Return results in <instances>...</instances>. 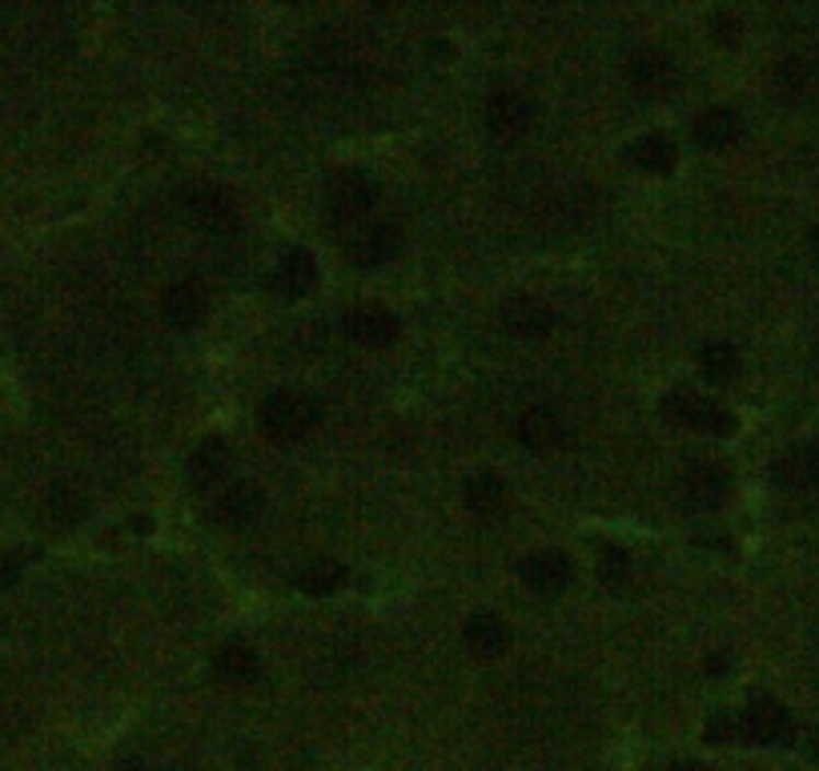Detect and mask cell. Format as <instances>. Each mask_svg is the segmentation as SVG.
<instances>
[{
    "label": "cell",
    "instance_id": "cell-1",
    "mask_svg": "<svg viewBox=\"0 0 819 771\" xmlns=\"http://www.w3.org/2000/svg\"><path fill=\"white\" fill-rule=\"evenodd\" d=\"M318 402H313L305 390H274V394L262 402V426L269 438H281V442H293V438H305V434L318 426Z\"/></svg>",
    "mask_w": 819,
    "mask_h": 771
},
{
    "label": "cell",
    "instance_id": "cell-2",
    "mask_svg": "<svg viewBox=\"0 0 819 771\" xmlns=\"http://www.w3.org/2000/svg\"><path fill=\"white\" fill-rule=\"evenodd\" d=\"M373 205H378V181L366 169L337 173L330 181V189H325V214H330L334 226H349V229L361 226Z\"/></svg>",
    "mask_w": 819,
    "mask_h": 771
},
{
    "label": "cell",
    "instance_id": "cell-3",
    "mask_svg": "<svg viewBox=\"0 0 819 771\" xmlns=\"http://www.w3.org/2000/svg\"><path fill=\"white\" fill-rule=\"evenodd\" d=\"M662 414L674 418L679 426H691V430H699V434H719V438L735 434L731 410L719 406L715 398L687 390V386H679V390H671V394L662 398Z\"/></svg>",
    "mask_w": 819,
    "mask_h": 771
},
{
    "label": "cell",
    "instance_id": "cell-4",
    "mask_svg": "<svg viewBox=\"0 0 819 771\" xmlns=\"http://www.w3.org/2000/svg\"><path fill=\"white\" fill-rule=\"evenodd\" d=\"M739 723H743L747 744H759V747H783V744H792V735H795V723H792V715H787V707L771 695L751 699V703L739 711Z\"/></svg>",
    "mask_w": 819,
    "mask_h": 771
},
{
    "label": "cell",
    "instance_id": "cell-5",
    "mask_svg": "<svg viewBox=\"0 0 819 771\" xmlns=\"http://www.w3.org/2000/svg\"><path fill=\"white\" fill-rule=\"evenodd\" d=\"M181 205H185V217L205 233H233L238 229V205L217 185H189Z\"/></svg>",
    "mask_w": 819,
    "mask_h": 771
},
{
    "label": "cell",
    "instance_id": "cell-6",
    "mask_svg": "<svg viewBox=\"0 0 819 771\" xmlns=\"http://www.w3.org/2000/svg\"><path fill=\"white\" fill-rule=\"evenodd\" d=\"M530 125H534V101H530L527 93H518V89H503V93H494L491 101H486V129H491L494 141H522L530 133Z\"/></svg>",
    "mask_w": 819,
    "mask_h": 771
},
{
    "label": "cell",
    "instance_id": "cell-7",
    "mask_svg": "<svg viewBox=\"0 0 819 771\" xmlns=\"http://www.w3.org/2000/svg\"><path fill=\"white\" fill-rule=\"evenodd\" d=\"M402 238H397L394 226L385 221H361V226L346 229V257L358 269H373V265H385L397 253Z\"/></svg>",
    "mask_w": 819,
    "mask_h": 771
},
{
    "label": "cell",
    "instance_id": "cell-8",
    "mask_svg": "<svg viewBox=\"0 0 819 771\" xmlns=\"http://www.w3.org/2000/svg\"><path fill=\"white\" fill-rule=\"evenodd\" d=\"M342 325H346V334L358 342V346L366 349H385L397 342V318L385 306H354V310L342 318Z\"/></svg>",
    "mask_w": 819,
    "mask_h": 771
},
{
    "label": "cell",
    "instance_id": "cell-9",
    "mask_svg": "<svg viewBox=\"0 0 819 771\" xmlns=\"http://www.w3.org/2000/svg\"><path fill=\"white\" fill-rule=\"evenodd\" d=\"M262 506L265 494L253 482H229V486L217 491L214 506H209V518H214L217 527H250L253 518L262 515Z\"/></svg>",
    "mask_w": 819,
    "mask_h": 771
},
{
    "label": "cell",
    "instance_id": "cell-10",
    "mask_svg": "<svg viewBox=\"0 0 819 771\" xmlns=\"http://www.w3.org/2000/svg\"><path fill=\"white\" fill-rule=\"evenodd\" d=\"M518 575H522V583H527L534 595H558V590L570 587L575 563H570L563 551H534L522 559Z\"/></svg>",
    "mask_w": 819,
    "mask_h": 771
},
{
    "label": "cell",
    "instance_id": "cell-11",
    "mask_svg": "<svg viewBox=\"0 0 819 771\" xmlns=\"http://www.w3.org/2000/svg\"><path fill=\"white\" fill-rule=\"evenodd\" d=\"M503 325L510 334L527 337V342H539V337L551 334L554 313L546 301L530 298V294H515V298L503 301Z\"/></svg>",
    "mask_w": 819,
    "mask_h": 771
},
{
    "label": "cell",
    "instance_id": "cell-12",
    "mask_svg": "<svg viewBox=\"0 0 819 771\" xmlns=\"http://www.w3.org/2000/svg\"><path fill=\"white\" fill-rule=\"evenodd\" d=\"M626 77L631 84H638L643 93H667L679 81V65H674L671 53L662 48H638L635 57L626 60Z\"/></svg>",
    "mask_w": 819,
    "mask_h": 771
},
{
    "label": "cell",
    "instance_id": "cell-13",
    "mask_svg": "<svg viewBox=\"0 0 819 771\" xmlns=\"http://www.w3.org/2000/svg\"><path fill=\"white\" fill-rule=\"evenodd\" d=\"M683 491L691 506L715 510V506H723V498L731 494V474L723 467H715V462H695V467H687V474H683Z\"/></svg>",
    "mask_w": 819,
    "mask_h": 771
},
{
    "label": "cell",
    "instance_id": "cell-14",
    "mask_svg": "<svg viewBox=\"0 0 819 771\" xmlns=\"http://www.w3.org/2000/svg\"><path fill=\"white\" fill-rule=\"evenodd\" d=\"M205 310H209V301H205V294L193 286V281H173V286H165V294H161V318H165L173 330L201 325Z\"/></svg>",
    "mask_w": 819,
    "mask_h": 771
},
{
    "label": "cell",
    "instance_id": "cell-15",
    "mask_svg": "<svg viewBox=\"0 0 819 771\" xmlns=\"http://www.w3.org/2000/svg\"><path fill=\"white\" fill-rule=\"evenodd\" d=\"M739 137H743V117H739L735 108H707V113H699L695 117L699 149L719 153V149H731Z\"/></svg>",
    "mask_w": 819,
    "mask_h": 771
},
{
    "label": "cell",
    "instance_id": "cell-16",
    "mask_svg": "<svg viewBox=\"0 0 819 771\" xmlns=\"http://www.w3.org/2000/svg\"><path fill=\"white\" fill-rule=\"evenodd\" d=\"M229 467H233V454H229L226 438H205V442L189 454V482L197 486V491L217 486V482L229 479Z\"/></svg>",
    "mask_w": 819,
    "mask_h": 771
},
{
    "label": "cell",
    "instance_id": "cell-17",
    "mask_svg": "<svg viewBox=\"0 0 819 771\" xmlns=\"http://www.w3.org/2000/svg\"><path fill=\"white\" fill-rule=\"evenodd\" d=\"M462 638H466V647L474 651V655H482V659H498V655L510 647V626H506L498 614L482 611L462 626Z\"/></svg>",
    "mask_w": 819,
    "mask_h": 771
},
{
    "label": "cell",
    "instance_id": "cell-18",
    "mask_svg": "<svg viewBox=\"0 0 819 771\" xmlns=\"http://www.w3.org/2000/svg\"><path fill=\"white\" fill-rule=\"evenodd\" d=\"M518 438H522V446H530V450H554V446L566 438V426L551 406H530L527 414L518 418Z\"/></svg>",
    "mask_w": 819,
    "mask_h": 771
},
{
    "label": "cell",
    "instance_id": "cell-19",
    "mask_svg": "<svg viewBox=\"0 0 819 771\" xmlns=\"http://www.w3.org/2000/svg\"><path fill=\"white\" fill-rule=\"evenodd\" d=\"M626 161L643 173H671L674 161H679V149H674L671 137L650 133V137H638L635 145H626Z\"/></svg>",
    "mask_w": 819,
    "mask_h": 771
},
{
    "label": "cell",
    "instance_id": "cell-20",
    "mask_svg": "<svg viewBox=\"0 0 819 771\" xmlns=\"http://www.w3.org/2000/svg\"><path fill=\"white\" fill-rule=\"evenodd\" d=\"M277 281H281V289H286L289 298H301V294H310L318 286V262L305 250H286L281 269H277Z\"/></svg>",
    "mask_w": 819,
    "mask_h": 771
},
{
    "label": "cell",
    "instance_id": "cell-21",
    "mask_svg": "<svg viewBox=\"0 0 819 771\" xmlns=\"http://www.w3.org/2000/svg\"><path fill=\"white\" fill-rule=\"evenodd\" d=\"M466 506L474 515L494 518L506 506V482L498 474H470L466 479Z\"/></svg>",
    "mask_w": 819,
    "mask_h": 771
},
{
    "label": "cell",
    "instance_id": "cell-22",
    "mask_svg": "<svg viewBox=\"0 0 819 771\" xmlns=\"http://www.w3.org/2000/svg\"><path fill=\"white\" fill-rule=\"evenodd\" d=\"M214 671L229 683H250L257 675V655H253L245 643H226V647L214 655Z\"/></svg>",
    "mask_w": 819,
    "mask_h": 771
},
{
    "label": "cell",
    "instance_id": "cell-23",
    "mask_svg": "<svg viewBox=\"0 0 819 771\" xmlns=\"http://www.w3.org/2000/svg\"><path fill=\"white\" fill-rule=\"evenodd\" d=\"M699 366H703V373H707L711 382H727V378L739 373V354L727 342H711V346L699 349Z\"/></svg>",
    "mask_w": 819,
    "mask_h": 771
},
{
    "label": "cell",
    "instance_id": "cell-24",
    "mask_svg": "<svg viewBox=\"0 0 819 771\" xmlns=\"http://www.w3.org/2000/svg\"><path fill=\"white\" fill-rule=\"evenodd\" d=\"M771 474H775V482H780L783 491H804V486H811V479H807L804 446H792V450H783V454L775 458Z\"/></svg>",
    "mask_w": 819,
    "mask_h": 771
},
{
    "label": "cell",
    "instance_id": "cell-25",
    "mask_svg": "<svg viewBox=\"0 0 819 771\" xmlns=\"http://www.w3.org/2000/svg\"><path fill=\"white\" fill-rule=\"evenodd\" d=\"M342 583H346V566H337V563H313L298 575V587L305 590V595H330V590H337Z\"/></svg>",
    "mask_w": 819,
    "mask_h": 771
},
{
    "label": "cell",
    "instance_id": "cell-26",
    "mask_svg": "<svg viewBox=\"0 0 819 771\" xmlns=\"http://www.w3.org/2000/svg\"><path fill=\"white\" fill-rule=\"evenodd\" d=\"M48 510H53V518L57 522H77L84 510V498L77 491H72L69 482H57L53 491H48Z\"/></svg>",
    "mask_w": 819,
    "mask_h": 771
},
{
    "label": "cell",
    "instance_id": "cell-27",
    "mask_svg": "<svg viewBox=\"0 0 819 771\" xmlns=\"http://www.w3.org/2000/svg\"><path fill=\"white\" fill-rule=\"evenodd\" d=\"M626 575H631V554H626L623 546H602V554H599V578H602V583L619 587Z\"/></svg>",
    "mask_w": 819,
    "mask_h": 771
},
{
    "label": "cell",
    "instance_id": "cell-28",
    "mask_svg": "<svg viewBox=\"0 0 819 771\" xmlns=\"http://www.w3.org/2000/svg\"><path fill=\"white\" fill-rule=\"evenodd\" d=\"M735 739H743V723H739V715H731V711L711 715V720H707V744H735Z\"/></svg>",
    "mask_w": 819,
    "mask_h": 771
},
{
    "label": "cell",
    "instance_id": "cell-29",
    "mask_svg": "<svg viewBox=\"0 0 819 771\" xmlns=\"http://www.w3.org/2000/svg\"><path fill=\"white\" fill-rule=\"evenodd\" d=\"M711 28H715V41H719V45H739V33H743L739 16H731V12H719V16L711 21Z\"/></svg>",
    "mask_w": 819,
    "mask_h": 771
},
{
    "label": "cell",
    "instance_id": "cell-30",
    "mask_svg": "<svg viewBox=\"0 0 819 771\" xmlns=\"http://www.w3.org/2000/svg\"><path fill=\"white\" fill-rule=\"evenodd\" d=\"M775 81L783 84V89H804V81H807V65L804 60H783L780 69H775Z\"/></svg>",
    "mask_w": 819,
    "mask_h": 771
},
{
    "label": "cell",
    "instance_id": "cell-31",
    "mask_svg": "<svg viewBox=\"0 0 819 771\" xmlns=\"http://www.w3.org/2000/svg\"><path fill=\"white\" fill-rule=\"evenodd\" d=\"M804 454H807V479H811V486H819V442L804 446Z\"/></svg>",
    "mask_w": 819,
    "mask_h": 771
},
{
    "label": "cell",
    "instance_id": "cell-32",
    "mask_svg": "<svg viewBox=\"0 0 819 771\" xmlns=\"http://www.w3.org/2000/svg\"><path fill=\"white\" fill-rule=\"evenodd\" d=\"M667 771H711L707 763H699V759H679V763H671Z\"/></svg>",
    "mask_w": 819,
    "mask_h": 771
},
{
    "label": "cell",
    "instance_id": "cell-33",
    "mask_svg": "<svg viewBox=\"0 0 819 771\" xmlns=\"http://www.w3.org/2000/svg\"><path fill=\"white\" fill-rule=\"evenodd\" d=\"M16 571H21V563H16V559H0V575H4V583H12V578H16Z\"/></svg>",
    "mask_w": 819,
    "mask_h": 771
},
{
    "label": "cell",
    "instance_id": "cell-34",
    "mask_svg": "<svg viewBox=\"0 0 819 771\" xmlns=\"http://www.w3.org/2000/svg\"><path fill=\"white\" fill-rule=\"evenodd\" d=\"M707 667H711V675H719L723 667H727V655H711V659H707Z\"/></svg>",
    "mask_w": 819,
    "mask_h": 771
},
{
    "label": "cell",
    "instance_id": "cell-35",
    "mask_svg": "<svg viewBox=\"0 0 819 771\" xmlns=\"http://www.w3.org/2000/svg\"><path fill=\"white\" fill-rule=\"evenodd\" d=\"M807 245H811V250H816V257H819V226L811 229V238H807Z\"/></svg>",
    "mask_w": 819,
    "mask_h": 771
},
{
    "label": "cell",
    "instance_id": "cell-36",
    "mask_svg": "<svg viewBox=\"0 0 819 771\" xmlns=\"http://www.w3.org/2000/svg\"><path fill=\"white\" fill-rule=\"evenodd\" d=\"M811 756H816V759H819V732H816V735H811Z\"/></svg>",
    "mask_w": 819,
    "mask_h": 771
}]
</instances>
